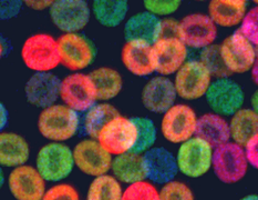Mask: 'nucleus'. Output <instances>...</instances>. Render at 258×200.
<instances>
[{
  "instance_id": "nucleus-1",
  "label": "nucleus",
  "mask_w": 258,
  "mask_h": 200,
  "mask_svg": "<svg viewBox=\"0 0 258 200\" xmlns=\"http://www.w3.org/2000/svg\"><path fill=\"white\" fill-rule=\"evenodd\" d=\"M80 117L66 105H52L39 116L38 128L41 135L52 141H64L78 132Z\"/></svg>"
},
{
  "instance_id": "nucleus-2",
  "label": "nucleus",
  "mask_w": 258,
  "mask_h": 200,
  "mask_svg": "<svg viewBox=\"0 0 258 200\" xmlns=\"http://www.w3.org/2000/svg\"><path fill=\"white\" fill-rule=\"evenodd\" d=\"M21 58L33 71L50 72L61 64L58 40L48 33H36L24 42Z\"/></svg>"
},
{
  "instance_id": "nucleus-3",
  "label": "nucleus",
  "mask_w": 258,
  "mask_h": 200,
  "mask_svg": "<svg viewBox=\"0 0 258 200\" xmlns=\"http://www.w3.org/2000/svg\"><path fill=\"white\" fill-rule=\"evenodd\" d=\"M213 170L224 183L242 180L248 168L245 149L235 142H227L215 148L213 153Z\"/></svg>"
},
{
  "instance_id": "nucleus-4",
  "label": "nucleus",
  "mask_w": 258,
  "mask_h": 200,
  "mask_svg": "<svg viewBox=\"0 0 258 200\" xmlns=\"http://www.w3.org/2000/svg\"><path fill=\"white\" fill-rule=\"evenodd\" d=\"M75 165L74 152L62 143H48L37 156V169L48 181L64 179L71 174Z\"/></svg>"
},
{
  "instance_id": "nucleus-5",
  "label": "nucleus",
  "mask_w": 258,
  "mask_h": 200,
  "mask_svg": "<svg viewBox=\"0 0 258 200\" xmlns=\"http://www.w3.org/2000/svg\"><path fill=\"white\" fill-rule=\"evenodd\" d=\"M213 147L204 139L193 137L181 144L176 163L178 170L189 178H200L211 169Z\"/></svg>"
},
{
  "instance_id": "nucleus-6",
  "label": "nucleus",
  "mask_w": 258,
  "mask_h": 200,
  "mask_svg": "<svg viewBox=\"0 0 258 200\" xmlns=\"http://www.w3.org/2000/svg\"><path fill=\"white\" fill-rule=\"evenodd\" d=\"M138 136V128L133 120L119 116L103 128L98 141L110 155L121 156L132 152Z\"/></svg>"
},
{
  "instance_id": "nucleus-7",
  "label": "nucleus",
  "mask_w": 258,
  "mask_h": 200,
  "mask_svg": "<svg viewBox=\"0 0 258 200\" xmlns=\"http://www.w3.org/2000/svg\"><path fill=\"white\" fill-rule=\"evenodd\" d=\"M58 49L61 64L72 71L88 68L97 56L93 42L79 32L61 36L58 39Z\"/></svg>"
},
{
  "instance_id": "nucleus-8",
  "label": "nucleus",
  "mask_w": 258,
  "mask_h": 200,
  "mask_svg": "<svg viewBox=\"0 0 258 200\" xmlns=\"http://www.w3.org/2000/svg\"><path fill=\"white\" fill-rule=\"evenodd\" d=\"M174 85L179 97L196 100L206 96L212 85V75L201 60H188L176 72Z\"/></svg>"
},
{
  "instance_id": "nucleus-9",
  "label": "nucleus",
  "mask_w": 258,
  "mask_h": 200,
  "mask_svg": "<svg viewBox=\"0 0 258 200\" xmlns=\"http://www.w3.org/2000/svg\"><path fill=\"white\" fill-rule=\"evenodd\" d=\"M199 118L187 105H174L162 119L161 129L163 137L172 143H183L196 133Z\"/></svg>"
},
{
  "instance_id": "nucleus-10",
  "label": "nucleus",
  "mask_w": 258,
  "mask_h": 200,
  "mask_svg": "<svg viewBox=\"0 0 258 200\" xmlns=\"http://www.w3.org/2000/svg\"><path fill=\"white\" fill-rule=\"evenodd\" d=\"M60 97L66 106L77 113L88 111L98 100L97 89L89 75L74 74L61 81Z\"/></svg>"
},
{
  "instance_id": "nucleus-11",
  "label": "nucleus",
  "mask_w": 258,
  "mask_h": 200,
  "mask_svg": "<svg viewBox=\"0 0 258 200\" xmlns=\"http://www.w3.org/2000/svg\"><path fill=\"white\" fill-rule=\"evenodd\" d=\"M221 54L231 74H245L251 70L257 58L254 44L239 29L223 41Z\"/></svg>"
},
{
  "instance_id": "nucleus-12",
  "label": "nucleus",
  "mask_w": 258,
  "mask_h": 200,
  "mask_svg": "<svg viewBox=\"0 0 258 200\" xmlns=\"http://www.w3.org/2000/svg\"><path fill=\"white\" fill-rule=\"evenodd\" d=\"M207 104L217 115L233 116L244 104V92L238 83L222 78L212 82L206 93Z\"/></svg>"
},
{
  "instance_id": "nucleus-13",
  "label": "nucleus",
  "mask_w": 258,
  "mask_h": 200,
  "mask_svg": "<svg viewBox=\"0 0 258 200\" xmlns=\"http://www.w3.org/2000/svg\"><path fill=\"white\" fill-rule=\"evenodd\" d=\"M217 37V26L210 16L190 14L179 22V39L186 47L201 49L214 44Z\"/></svg>"
},
{
  "instance_id": "nucleus-14",
  "label": "nucleus",
  "mask_w": 258,
  "mask_h": 200,
  "mask_svg": "<svg viewBox=\"0 0 258 200\" xmlns=\"http://www.w3.org/2000/svg\"><path fill=\"white\" fill-rule=\"evenodd\" d=\"M75 164L82 172L93 177L106 175L112 167L111 155L95 139H85L74 149Z\"/></svg>"
},
{
  "instance_id": "nucleus-15",
  "label": "nucleus",
  "mask_w": 258,
  "mask_h": 200,
  "mask_svg": "<svg viewBox=\"0 0 258 200\" xmlns=\"http://www.w3.org/2000/svg\"><path fill=\"white\" fill-rule=\"evenodd\" d=\"M50 17L54 26L66 33L78 32L90 19V8L83 0H60L50 8Z\"/></svg>"
},
{
  "instance_id": "nucleus-16",
  "label": "nucleus",
  "mask_w": 258,
  "mask_h": 200,
  "mask_svg": "<svg viewBox=\"0 0 258 200\" xmlns=\"http://www.w3.org/2000/svg\"><path fill=\"white\" fill-rule=\"evenodd\" d=\"M9 189L17 200H42L46 194V180L38 169L19 166L10 172Z\"/></svg>"
},
{
  "instance_id": "nucleus-17",
  "label": "nucleus",
  "mask_w": 258,
  "mask_h": 200,
  "mask_svg": "<svg viewBox=\"0 0 258 200\" xmlns=\"http://www.w3.org/2000/svg\"><path fill=\"white\" fill-rule=\"evenodd\" d=\"M187 47L181 39H159L152 46L155 71L161 76L175 74L187 59Z\"/></svg>"
},
{
  "instance_id": "nucleus-18",
  "label": "nucleus",
  "mask_w": 258,
  "mask_h": 200,
  "mask_svg": "<svg viewBox=\"0 0 258 200\" xmlns=\"http://www.w3.org/2000/svg\"><path fill=\"white\" fill-rule=\"evenodd\" d=\"M61 81L51 72H36L25 87L27 100L39 108L51 107L60 97Z\"/></svg>"
},
{
  "instance_id": "nucleus-19",
  "label": "nucleus",
  "mask_w": 258,
  "mask_h": 200,
  "mask_svg": "<svg viewBox=\"0 0 258 200\" xmlns=\"http://www.w3.org/2000/svg\"><path fill=\"white\" fill-rule=\"evenodd\" d=\"M177 96L175 85L164 76L154 77L147 82L142 90V103L148 110L165 114L172 108Z\"/></svg>"
},
{
  "instance_id": "nucleus-20",
  "label": "nucleus",
  "mask_w": 258,
  "mask_h": 200,
  "mask_svg": "<svg viewBox=\"0 0 258 200\" xmlns=\"http://www.w3.org/2000/svg\"><path fill=\"white\" fill-rule=\"evenodd\" d=\"M148 178L156 183H167L176 176L178 167L176 159L163 147L152 148L144 154Z\"/></svg>"
},
{
  "instance_id": "nucleus-21",
  "label": "nucleus",
  "mask_w": 258,
  "mask_h": 200,
  "mask_svg": "<svg viewBox=\"0 0 258 200\" xmlns=\"http://www.w3.org/2000/svg\"><path fill=\"white\" fill-rule=\"evenodd\" d=\"M126 41H140L152 46L160 39L161 20L150 13L133 15L124 26Z\"/></svg>"
},
{
  "instance_id": "nucleus-22",
  "label": "nucleus",
  "mask_w": 258,
  "mask_h": 200,
  "mask_svg": "<svg viewBox=\"0 0 258 200\" xmlns=\"http://www.w3.org/2000/svg\"><path fill=\"white\" fill-rule=\"evenodd\" d=\"M121 58L125 68L136 76H149L155 71L152 46L140 41H126Z\"/></svg>"
},
{
  "instance_id": "nucleus-23",
  "label": "nucleus",
  "mask_w": 258,
  "mask_h": 200,
  "mask_svg": "<svg viewBox=\"0 0 258 200\" xmlns=\"http://www.w3.org/2000/svg\"><path fill=\"white\" fill-rule=\"evenodd\" d=\"M247 9L244 0H213L209 5V16L216 26L232 28L242 24Z\"/></svg>"
},
{
  "instance_id": "nucleus-24",
  "label": "nucleus",
  "mask_w": 258,
  "mask_h": 200,
  "mask_svg": "<svg viewBox=\"0 0 258 200\" xmlns=\"http://www.w3.org/2000/svg\"><path fill=\"white\" fill-rule=\"evenodd\" d=\"M196 137L204 139L213 148L227 143L231 138L229 124L217 114H205L199 118Z\"/></svg>"
},
{
  "instance_id": "nucleus-25",
  "label": "nucleus",
  "mask_w": 258,
  "mask_h": 200,
  "mask_svg": "<svg viewBox=\"0 0 258 200\" xmlns=\"http://www.w3.org/2000/svg\"><path fill=\"white\" fill-rule=\"evenodd\" d=\"M111 169L117 180L130 183V185L143 181L145 178H148L144 157L139 154L127 153L116 156L112 163Z\"/></svg>"
},
{
  "instance_id": "nucleus-26",
  "label": "nucleus",
  "mask_w": 258,
  "mask_h": 200,
  "mask_svg": "<svg viewBox=\"0 0 258 200\" xmlns=\"http://www.w3.org/2000/svg\"><path fill=\"white\" fill-rule=\"evenodd\" d=\"M29 158V146L25 138L14 132L0 135V163L5 167L24 166Z\"/></svg>"
},
{
  "instance_id": "nucleus-27",
  "label": "nucleus",
  "mask_w": 258,
  "mask_h": 200,
  "mask_svg": "<svg viewBox=\"0 0 258 200\" xmlns=\"http://www.w3.org/2000/svg\"><path fill=\"white\" fill-rule=\"evenodd\" d=\"M229 129L235 143L246 146L251 138L258 135V115L253 109L238 110L232 117Z\"/></svg>"
},
{
  "instance_id": "nucleus-28",
  "label": "nucleus",
  "mask_w": 258,
  "mask_h": 200,
  "mask_svg": "<svg viewBox=\"0 0 258 200\" xmlns=\"http://www.w3.org/2000/svg\"><path fill=\"white\" fill-rule=\"evenodd\" d=\"M95 89H97L98 100H111L120 93L123 87L121 75L115 69L109 67H101L89 74Z\"/></svg>"
},
{
  "instance_id": "nucleus-29",
  "label": "nucleus",
  "mask_w": 258,
  "mask_h": 200,
  "mask_svg": "<svg viewBox=\"0 0 258 200\" xmlns=\"http://www.w3.org/2000/svg\"><path fill=\"white\" fill-rule=\"evenodd\" d=\"M121 116L119 111L110 104H98L90 108L83 118V128L91 139H98L103 128L116 117Z\"/></svg>"
},
{
  "instance_id": "nucleus-30",
  "label": "nucleus",
  "mask_w": 258,
  "mask_h": 200,
  "mask_svg": "<svg viewBox=\"0 0 258 200\" xmlns=\"http://www.w3.org/2000/svg\"><path fill=\"white\" fill-rule=\"evenodd\" d=\"M128 4L124 0H99L92 4L95 18L102 26L116 27L124 20L127 14Z\"/></svg>"
},
{
  "instance_id": "nucleus-31",
  "label": "nucleus",
  "mask_w": 258,
  "mask_h": 200,
  "mask_svg": "<svg viewBox=\"0 0 258 200\" xmlns=\"http://www.w3.org/2000/svg\"><path fill=\"white\" fill-rule=\"evenodd\" d=\"M122 188L119 180L110 175L97 177L88 190L87 200H122Z\"/></svg>"
},
{
  "instance_id": "nucleus-32",
  "label": "nucleus",
  "mask_w": 258,
  "mask_h": 200,
  "mask_svg": "<svg viewBox=\"0 0 258 200\" xmlns=\"http://www.w3.org/2000/svg\"><path fill=\"white\" fill-rule=\"evenodd\" d=\"M138 128V141L131 153L141 155L148 153L156 139V129L153 121L149 118H142V117H134L131 118Z\"/></svg>"
},
{
  "instance_id": "nucleus-33",
  "label": "nucleus",
  "mask_w": 258,
  "mask_h": 200,
  "mask_svg": "<svg viewBox=\"0 0 258 200\" xmlns=\"http://www.w3.org/2000/svg\"><path fill=\"white\" fill-rule=\"evenodd\" d=\"M201 61L210 70L211 75L216 77L217 79L227 78L231 75V71L227 69V67L223 60L221 46L212 44V46L203 49V52L201 54Z\"/></svg>"
},
{
  "instance_id": "nucleus-34",
  "label": "nucleus",
  "mask_w": 258,
  "mask_h": 200,
  "mask_svg": "<svg viewBox=\"0 0 258 200\" xmlns=\"http://www.w3.org/2000/svg\"><path fill=\"white\" fill-rule=\"evenodd\" d=\"M122 200H160V192L151 182L139 181L123 191Z\"/></svg>"
},
{
  "instance_id": "nucleus-35",
  "label": "nucleus",
  "mask_w": 258,
  "mask_h": 200,
  "mask_svg": "<svg viewBox=\"0 0 258 200\" xmlns=\"http://www.w3.org/2000/svg\"><path fill=\"white\" fill-rule=\"evenodd\" d=\"M160 200H194V194L184 182L170 181L161 189Z\"/></svg>"
},
{
  "instance_id": "nucleus-36",
  "label": "nucleus",
  "mask_w": 258,
  "mask_h": 200,
  "mask_svg": "<svg viewBox=\"0 0 258 200\" xmlns=\"http://www.w3.org/2000/svg\"><path fill=\"white\" fill-rule=\"evenodd\" d=\"M239 30L254 46L258 47V6L246 14Z\"/></svg>"
},
{
  "instance_id": "nucleus-37",
  "label": "nucleus",
  "mask_w": 258,
  "mask_h": 200,
  "mask_svg": "<svg viewBox=\"0 0 258 200\" xmlns=\"http://www.w3.org/2000/svg\"><path fill=\"white\" fill-rule=\"evenodd\" d=\"M42 200H80V197L69 183H59L50 188Z\"/></svg>"
},
{
  "instance_id": "nucleus-38",
  "label": "nucleus",
  "mask_w": 258,
  "mask_h": 200,
  "mask_svg": "<svg viewBox=\"0 0 258 200\" xmlns=\"http://www.w3.org/2000/svg\"><path fill=\"white\" fill-rule=\"evenodd\" d=\"M181 2H160V0H149L144 2V7L147 8L148 13L154 16H167L171 15L179 8Z\"/></svg>"
},
{
  "instance_id": "nucleus-39",
  "label": "nucleus",
  "mask_w": 258,
  "mask_h": 200,
  "mask_svg": "<svg viewBox=\"0 0 258 200\" xmlns=\"http://www.w3.org/2000/svg\"><path fill=\"white\" fill-rule=\"evenodd\" d=\"M179 39V22L174 19L161 20L160 39Z\"/></svg>"
},
{
  "instance_id": "nucleus-40",
  "label": "nucleus",
  "mask_w": 258,
  "mask_h": 200,
  "mask_svg": "<svg viewBox=\"0 0 258 200\" xmlns=\"http://www.w3.org/2000/svg\"><path fill=\"white\" fill-rule=\"evenodd\" d=\"M248 164L258 170V135L254 136L245 146Z\"/></svg>"
},
{
  "instance_id": "nucleus-41",
  "label": "nucleus",
  "mask_w": 258,
  "mask_h": 200,
  "mask_svg": "<svg viewBox=\"0 0 258 200\" xmlns=\"http://www.w3.org/2000/svg\"><path fill=\"white\" fill-rule=\"evenodd\" d=\"M54 2H27L26 5L29 6L31 9L41 10L44 8H51Z\"/></svg>"
},
{
  "instance_id": "nucleus-42",
  "label": "nucleus",
  "mask_w": 258,
  "mask_h": 200,
  "mask_svg": "<svg viewBox=\"0 0 258 200\" xmlns=\"http://www.w3.org/2000/svg\"><path fill=\"white\" fill-rule=\"evenodd\" d=\"M251 78H253V81L258 86V57L256 58L253 68H251Z\"/></svg>"
},
{
  "instance_id": "nucleus-43",
  "label": "nucleus",
  "mask_w": 258,
  "mask_h": 200,
  "mask_svg": "<svg viewBox=\"0 0 258 200\" xmlns=\"http://www.w3.org/2000/svg\"><path fill=\"white\" fill-rule=\"evenodd\" d=\"M251 106H253V110L258 115V89L251 96Z\"/></svg>"
},
{
  "instance_id": "nucleus-44",
  "label": "nucleus",
  "mask_w": 258,
  "mask_h": 200,
  "mask_svg": "<svg viewBox=\"0 0 258 200\" xmlns=\"http://www.w3.org/2000/svg\"><path fill=\"white\" fill-rule=\"evenodd\" d=\"M8 121V113L7 110H6L5 106L3 105L2 106V129H4V127L6 126V124H7Z\"/></svg>"
},
{
  "instance_id": "nucleus-45",
  "label": "nucleus",
  "mask_w": 258,
  "mask_h": 200,
  "mask_svg": "<svg viewBox=\"0 0 258 200\" xmlns=\"http://www.w3.org/2000/svg\"><path fill=\"white\" fill-rule=\"evenodd\" d=\"M240 200H258V196H256V194H249V196L244 197L243 199H240Z\"/></svg>"
}]
</instances>
